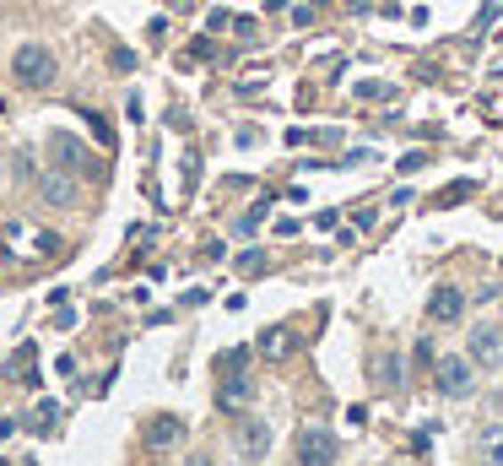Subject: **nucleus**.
I'll use <instances>...</instances> for the list:
<instances>
[{"mask_svg":"<svg viewBox=\"0 0 503 466\" xmlns=\"http://www.w3.org/2000/svg\"><path fill=\"white\" fill-rule=\"evenodd\" d=\"M427 315H434V320H460L466 315V293L460 288H434V298H427Z\"/></svg>","mask_w":503,"mask_h":466,"instance_id":"nucleus-6","label":"nucleus"},{"mask_svg":"<svg viewBox=\"0 0 503 466\" xmlns=\"http://www.w3.org/2000/svg\"><path fill=\"white\" fill-rule=\"evenodd\" d=\"M179 439H184V423H179V418H152V423H147V445H152V450H168V445H179Z\"/></svg>","mask_w":503,"mask_h":466,"instance_id":"nucleus-8","label":"nucleus"},{"mask_svg":"<svg viewBox=\"0 0 503 466\" xmlns=\"http://www.w3.org/2000/svg\"><path fill=\"white\" fill-rule=\"evenodd\" d=\"M482 455H487V466H503V429L482 434Z\"/></svg>","mask_w":503,"mask_h":466,"instance_id":"nucleus-11","label":"nucleus"},{"mask_svg":"<svg viewBox=\"0 0 503 466\" xmlns=\"http://www.w3.org/2000/svg\"><path fill=\"white\" fill-rule=\"evenodd\" d=\"M195 466H211V461H195Z\"/></svg>","mask_w":503,"mask_h":466,"instance_id":"nucleus-16","label":"nucleus"},{"mask_svg":"<svg viewBox=\"0 0 503 466\" xmlns=\"http://www.w3.org/2000/svg\"><path fill=\"white\" fill-rule=\"evenodd\" d=\"M271 207H276V201H255V207H249V212L239 217V233H255V228H260V223L271 217Z\"/></svg>","mask_w":503,"mask_h":466,"instance_id":"nucleus-10","label":"nucleus"},{"mask_svg":"<svg viewBox=\"0 0 503 466\" xmlns=\"http://www.w3.org/2000/svg\"><path fill=\"white\" fill-rule=\"evenodd\" d=\"M265 450H271V423L244 418V429H239V455H244V461H265Z\"/></svg>","mask_w":503,"mask_h":466,"instance_id":"nucleus-5","label":"nucleus"},{"mask_svg":"<svg viewBox=\"0 0 503 466\" xmlns=\"http://www.w3.org/2000/svg\"><path fill=\"white\" fill-rule=\"evenodd\" d=\"M287 347H293V337H287V331H265V342H260V353H265V358H281Z\"/></svg>","mask_w":503,"mask_h":466,"instance_id":"nucleus-13","label":"nucleus"},{"mask_svg":"<svg viewBox=\"0 0 503 466\" xmlns=\"http://www.w3.org/2000/svg\"><path fill=\"white\" fill-rule=\"evenodd\" d=\"M336 461V439L325 423H304L298 429V466H330Z\"/></svg>","mask_w":503,"mask_h":466,"instance_id":"nucleus-2","label":"nucleus"},{"mask_svg":"<svg viewBox=\"0 0 503 466\" xmlns=\"http://www.w3.org/2000/svg\"><path fill=\"white\" fill-rule=\"evenodd\" d=\"M379 385H385V390L401 385V353H379Z\"/></svg>","mask_w":503,"mask_h":466,"instance_id":"nucleus-9","label":"nucleus"},{"mask_svg":"<svg viewBox=\"0 0 503 466\" xmlns=\"http://www.w3.org/2000/svg\"><path fill=\"white\" fill-rule=\"evenodd\" d=\"M434 380H439V396H471V390H476L471 358H439V364H434Z\"/></svg>","mask_w":503,"mask_h":466,"instance_id":"nucleus-3","label":"nucleus"},{"mask_svg":"<svg viewBox=\"0 0 503 466\" xmlns=\"http://www.w3.org/2000/svg\"><path fill=\"white\" fill-rule=\"evenodd\" d=\"M114 71H135V54L130 49H114Z\"/></svg>","mask_w":503,"mask_h":466,"instance_id":"nucleus-15","label":"nucleus"},{"mask_svg":"<svg viewBox=\"0 0 503 466\" xmlns=\"http://www.w3.org/2000/svg\"><path fill=\"white\" fill-rule=\"evenodd\" d=\"M12 77H17L22 87H33V93H44V87H54V77H60V65H54V54H49L44 44H22V49L12 54Z\"/></svg>","mask_w":503,"mask_h":466,"instance_id":"nucleus-1","label":"nucleus"},{"mask_svg":"<svg viewBox=\"0 0 503 466\" xmlns=\"http://www.w3.org/2000/svg\"><path fill=\"white\" fill-rule=\"evenodd\" d=\"M471 364H482V369L503 364V331L498 325H476L471 331Z\"/></svg>","mask_w":503,"mask_h":466,"instance_id":"nucleus-4","label":"nucleus"},{"mask_svg":"<svg viewBox=\"0 0 503 466\" xmlns=\"http://www.w3.org/2000/svg\"><path fill=\"white\" fill-rule=\"evenodd\" d=\"M44 201L49 207H77V179L70 174H44Z\"/></svg>","mask_w":503,"mask_h":466,"instance_id":"nucleus-7","label":"nucleus"},{"mask_svg":"<svg viewBox=\"0 0 503 466\" xmlns=\"http://www.w3.org/2000/svg\"><path fill=\"white\" fill-rule=\"evenodd\" d=\"M249 396H255L249 380H228V385H223V407H239V402H249Z\"/></svg>","mask_w":503,"mask_h":466,"instance_id":"nucleus-12","label":"nucleus"},{"mask_svg":"<svg viewBox=\"0 0 503 466\" xmlns=\"http://www.w3.org/2000/svg\"><path fill=\"white\" fill-rule=\"evenodd\" d=\"M233 266H239V277H255V272H265V255H260V249H244Z\"/></svg>","mask_w":503,"mask_h":466,"instance_id":"nucleus-14","label":"nucleus"}]
</instances>
